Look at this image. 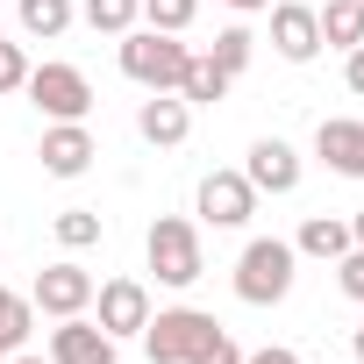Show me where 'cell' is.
<instances>
[{
	"label": "cell",
	"mask_w": 364,
	"mask_h": 364,
	"mask_svg": "<svg viewBox=\"0 0 364 364\" xmlns=\"http://www.w3.org/2000/svg\"><path fill=\"white\" fill-rule=\"evenodd\" d=\"M293 272H300V250L279 243V236H257V243H243V257H236V300H243V307H279V300L293 293Z\"/></svg>",
	"instance_id": "obj_1"
},
{
	"label": "cell",
	"mask_w": 364,
	"mask_h": 364,
	"mask_svg": "<svg viewBox=\"0 0 364 364\" xmlns=\"http://www.w3.org/2000/svg\"><path fill=\"white\" fill-rule=\"evenodd\" d=\"M143 257H150L157 286H171V293H186V286L208 272V257H200V229H193L186 215H157L150 236H143Z\"/></svg>",
	"instance_id": "obj_2"
},
{
	"label": "cell",
	"mask_w": 364,
	"mask_h": 364,
	"mask_svg": "<svg viewBox=\"0 0 364 364\" xmlns=\"http://www.w3.org/2000/svg\"><path fill=\"white\" fill-rule=\"evenodd\" d=\"M122 50V72L136 79V86H150V93H178V79H186V43L178 36H164V29H129V36H114Z\"/></svg>",
	"instance_id": "obj_3"
},
{
	"label": "cell",
	"mask_w": 364,
	"mask_h": 364,
	"mask_svg": "<svg viewBox=\"0 0 364 364\" xmlns=\"http://www.w3.org/2000/svg\"><path fill=\"white\" fill-rule=\"evenodd\" d=\"M22 93L36 100V114L43 122H86L93 114V86H86V72L79 65H29V79H22Z\"/></svg>",
	"instance_id": "obj_4"
},
{
	"label": "cell",
	"mask_w": 364,
	"mask_h": 364,
	"mask_svg": "<svg viewBox=\"0 0 364 364\" xmlns=\"http://www.w3.org/2000/svg\"><path fill=\"white\" fill-rule=\"evenodd\" d=\"M215 328H222V321L200 314V307H157V314L143 321V350H150V364H186Z\"/></svg>",
	"instance_id": "obj_5"
},
{
	"label": "cell",
	"mask_w": 364,
	"mask_h": 364,
	"mask_svg": "<svg viewBox=\"0 0 364 364\" xmlns=\"http://www.w3.org/2000/svg\"><path fill=\"white\" fill-rule=\"evenodd\" d=\"M193 208H200L208 229H243V222L257 215V186H250L243 171H208L200 193H193Z\"/></svg>",
	"instance_id": "obj_6"
},
{
	"label": "cell",
	"mask_w": 364,
	"mask_h": 364,
	"mask_svg": "<svg viewBox=\"0 0 364 364\" xmlns=\"http://www.w3.org/2000/svg\"><path fill=\"white\" fill-rule=\"evenodd\" d=\"M29 300H36V314H50V321H65V314H86L93 307V272L86 264H43L36 272V286H29Z\"/></svg>",
	"instance_id": "obj_7"
},
{
	"label": "cell",
	"mask_w": 364,
	"mask_h": 364,
	"mask_svg": "<svg viewBox=\"0 0 364 364\" xmlns=\"http://www.w3.org/2000/svg\"><path fill=\"white\" fill-rule=\"evenodd\" d=\"M93 307H100L93 321H100L114 343H122V336H143V321H150V286H143V279H100V286H93Z\"/></svg>",
	"instance_id": "obj_8"
},
{
	"label": "cell",
	"mask_w": 364,
	"mask_h": 364,
	"mask_svg": "<svg viewBox=\"0 0 364 364\" xmlns=\"http://www.w3.org/2000/svg\"><path fill=\"white\" fill-rule=\"evenodd\" d=\"M264 15H272V50L286 65H314L321 58V22H314L307 0H272Z\"/></svg>",
	"instance_id": "obj_9"
},
{
	"label": "cell",
	"mask_w": 364,
	"mask_h": 364,
	"mask_svg": "<svg viewBox=\"0 0 364 364\" xmlns=\"http://www.w3.org/2000/svg\"><path fill=\"white\" fill-rule=\"evenodd\" d=\"M50 364H122V350H114V336L100 328V321H86V314H65L58 328H50V350H43Z\"/></svg>",
	"instance_id": "obj_10"
},
{
	"label": "cell",
	"mask_w": 364,
	"mask_h": 364,
	"mask_svg": "<svg viewBox=\"0 0 364 364\" xmlns=\"http://www.w3.org/2000/svg\"><path fill=\"white\" fill-rule=\"evenodd\" d=\"M243 178H250L257 193H272V200H279V193H293V186H300V150H293L286 136H257V143H250V157H243Z\"/></svg>",
	"instance_id": "obj_11"
},
{
	"label": "cell",
	"mask_w": 364,
	"mask_h": 364,
	"mask_svg": "<svg viewBox=\"0 0 364 364\" xmlns=\"http://www.w3.org/2000/svg\"><path fill=\"white\" fill-rule=\"evenodd\" d=\"M36 157H43V171H50V178H79L100 150H93V129H86V122H50V129H43V143H36Z\"/></svg>",
	"instance_id": "obj_12"
},
{
	"label": "cell",
	"mask_w": 364,
	"mask_h": 364,
	"mask_svg": "<svg viewBox=\"0 0 364 364\" xmlns=\"http://www.w3.org/2000/svg\"><path fill=\"white\" fill-rule=\"evenodd\" d=\"M314 157L336 171V178H364V122L357 114H328L314 129Z\"/></svg>",
	"instance_id": "obj_13"
},
{
	"label": "cell",
	"mask_w": 364,
	"mask_h": 364,
	"mask_svg": "<svg viewBox=\"0 0 364 364\" xmlns=\"http://www.w3.org/2000/svg\"><path fill=\"white\" fill-rule=\"evenodd\" d=\"M136 129H143V143H157V150H178L193 136V107L178 100V93H150L143 107H136Z\"/></svg>",
	"instance_id": "obj_14"
},
{
	"label": "cell",
	"mask_w": 364,
	"mask_h": 364,
	"mask_svg": "<svg viewBox=\"0 0 364 364\" xmlns=\"http://www.w3.org/2000/svg\"><path fill=\"white\" fill-rule=\"evenodd\" d=\"M229 86H236V79H229L208 50H193V58H186V79H178V100H186V107H215V100H229Z\"/></svg>",
	"instance_id": "obj_15"
},
{
	"label": "cell",
	"mask_w": 364,
	"mask_h": 364,
	"mask_svg": "<svg viewBox=\"0 0 364 364\" xmlns=\"http://www.w3.org/2000/svg\"><path fill=\"white\" fill-rule=\"evenodd\" d=\"M293 250H300V257L336 264V257L350 250V222H343V215H307V222H300V236H293Z\"/></svg>",
	"instance_id": "obj_16"
},
{
	"label": "cell",
	"mask_w": 364,
	"mask_h": 364,
	"mask_svg": "<svg viewBox=\"0 0 364 364\" xmlns=\"http://www.w3.org/2000/svg\"><path fill=\"white\" fill-rule=\"evenodd\" d=\"M314 22H321L328 50H357L364 43V0H328V8H314Z\"/></svg>",
	"instance_id": "obj_17"
},
{
	"label": "cell",
	"mask_w": 364,
	"mask_h": 364,
	"mask_svg": "<svg viewBox=\"0 0 364 364\" xmlns=\"http://www.w3.org/2000/svg\"><path fill=\"white\" fill-rule=\"evenodd\" d=\"M15 15H22V36H65L72 29V0H15Z\"/></svg>",
	"instance_id": "obj_18"
},
{
	"label": "cell",
	"mask_w": 364,
	"mask_h": 364,
	"mask_svg": "<svg viewBox=\"0 0 364 364\" xmlns=\"http://www.w3.org/2000/svg\"><path fill=\"white\" fill-rule=\"evenodd\" d=\"M29 328H36V300H22V293L0 286V350H22Z\"/></svg>",
	"instance_id": "obj_19"
},
{
	"label": "cell",
	"mask_w": 364,
	"mask_h": 364,
	"mask_svg": "<svg viewBox=\"0 0 364 364\" xmlns=\"http://www.w3.org/2000/svg\"><path fill=\"white\" fill-rule=\"evenodd\" d=\"M100 36H129L136 22H143V0H86V8H79Z\"/></svg>",
	"instance_id": "obj_20"
},
{
	"label": "cell",
	"mask_w": 364,
	"mask_h": 364,
	"mask_svg": "<svg viewBox=\"0 0 364 364\" xmlns=\"http://www.w3.org/2000/svg\"><path fill=\"white\" fill-rule=\"evenodd\" d=\"M200 15V0H143V29H164V36H186Z\"/></svg>",
	"instance_id": "obj_21"
},
{
	"label": "cell",
	"mask_w": 364,
	"mask_h": 364,
	"mask_svg": "<svg viewBox=\"0 0 364 364\" xmlns=\"http://www.w3.org/2000/svg\"><path fill=\"white\" fill-rule=\"evenodd\" d=\"M50 229H58L65 250H93V243H100V215H93V208H65Z\"/></svg>",
	"instance_id": "obj_22"
},
{
	"label": "cell",
	"mask_w": 364,
	"mask_h": 364,
	"mask_svg": "<svg viewBox=\"0 0 364 364\" xmlns=\"http://www.w3.org/2000/svg\"><path fill=\"white\" fill-rule=\"evenodd\" d=\"M250 50H257V36H250V29H222V36L208 43V58H215V65H222L229 79H236V72L250 65Z\"/></svg>",
	"instance_id": "obj_23"
},
{
	"label": "cell",
	"mask_w": 364,
	"mask_h": 364,
	"mask_svg": "<svg viewBox=\"0 0 364 364\" xmlns=\"http://www.w3.org/2000/svg\"><path fill=\"white\" fill-rule=\"evenodd\" d=\"M186 364H243V343H236L229 328H215V336H208V343H200Z\"/></svg>",
	"instance_id": "obj_24"
},
{
	"label": "cell",
	"mask_w": 364,
	"mask_h": 364,
	"mask_svg": "<svg viewBox=\"0 0 364 364\" xmlns=\"http://www.w3.org/2000/svg\"><path fill=\"white\" fill-rule=\"evenodd\" d=\"M336 286H343V293H350V300L364 307V250H357V243H350V250L336 257Z\"/></svg>",
	"instance_id": "obj_25"
},
{
	"label": "cell",
	"mask_w": 364,
	"mask_h": 364,
	"mask_svg": "<svg viewBox=\"0 0 364 364\" xmlns=\"http://www.w3.org/2000/svg\"><path fill=\"white\" fill-rule=\"evenodd\" d=\"M22 79H29V58H22V43H8V36H0V93H22Z\"/></svg>",
	"instance_id": "obj_26"
},
{
	"label": "cell",
	"mask_w": 364,
	"mask_h": 364,
	"mask_svg": "<svg viewBox=\"0 0 364 364\" xmlns=\"http://www.w3.org/2000/svg\"><path fill=\"white\" fill-rule=\"evenodd\" d=\"M343 86H350V93H364V43H357V50H343Z\"/></svg>",
	"instance_id": "obj_27"
},
{
	"label": "cell",
	"mask_w": 364,
	"mask_h": 364,
	"mask_svg": "<svg viewBox=\"0 0 364 364\" xmlns=\"http://www.w3.org/2000/svg\"><path fill=\"white\" fill-rule=\"evenodd\" d=\"M243 364H300V357H293V350H286V343H264V350H250V357H243Z\"/></svg>",
	"instance_id": "obj_28"
},
{
	"label": "cell",
	"mask_w": 364,
	"mask_h": 364,
	"mask_svg": "<svg viewBox=\"0 0 364 364\" xmlns=\"http://www.w3.org/2000/svg\"><path fill=\"white\" fill-rule=\"evenodd\" d=\"M222 8H236V15H257V8H272V0H222Z\"/></svg>",
	"instance_id": "obj_29"
},
{
	"label": "cell",
	"mask_w": 364,
	"mask_h": 364,
	"mask_svg": "<svg viewBox=\"0 0 364 364\" xmlns=\"http://www.w3.org/2000/svg\"><path fill=\"white\" fill-rule=\"evenodd\" d=\"M350 243H357V250H364V208H357V215H350Z\"/></svg>",
	"instance_id": "obj_30"
},
{
	"label": "cell",
	"mask_w": 364,
	"mask_h": 364,
	"mask_svg": "<svg viewBox=\"0 0 364 364\" xmlns=\"http://www.w3.org/2000/svg\"><path fill=\"white\" fill-rule=\"evenodd\" d=\"M8 364H50V357H36V350H15V357H8Z\"/></svg>",
	"instance_id": "obj_31"
},
{
	"label": "cell",
	"mask_w": 364,
	"mask_h": 364,
	"mask_svg": "<svg viewBox=\"0 0 364 364\" xmlns=\"http://www.w3.org/2000/svg\"><path fill=\"white\" fill-rule=\"evenodd\" d=\"M357 357H364V321H357Z\"/></svg>",
	"instance_id": "obj_32"
},
{
	"label": "cell",
	"mask_w": 364,
	"mask_h": 364,
	"mask_svg": "<svg viewBox=\"0 0 364 364\" xmlns=\"http://www.w3.org/2000/svg\"><path fill=\"white\" fill-rule=\"evenodd\" d=\"M0 364H8V350H0Z\"/></svg>",
	"instance_id": "obj_33"
},
{
	"label": "cell",
	"mask_w": 364,
	"mask_h": 364,
	"mask_svg": "<svg viewBox=\"0 0 364 364\" xmlns=\"http://www.w3.org/2000/svg\"><path fill=\"white\" fill-rule=\"evenodd\" d=\"M0 36H8V29H0Z\"/></svg>",
	"instance_id": "obj_34"
}]
</instances>
